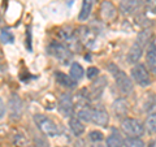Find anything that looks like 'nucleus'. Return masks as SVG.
Here are the masks:
<instances>
[{"mask_svg": "<svg viewBox=\"0 0 156 147\" xmlns=\"http://www.w3.org/2000/svg\"><path fill=\"white\" fill-rule=\"evenodd\" d=\"M34 121L38 126V129L42 131L44 135L50 137V138H53V137L58 135V126L56 125V122L51 120L50 117H47L44 115H35L34 116Z\"/></svg>", "mask_w": 156, "mask_h": 147, "instance_id": "nucleus-1", "label": "nucleus"}, {"mask_svg": "<svg viewBox=\"0 0 156 147\" xmlns=\"http://www.w3.org/2000/svg\"><path fill=\"white\" fill-rule=\"evenodd\" d=\"M121 130L129 137H142L144 133V125L134 117H125L121 121Z\"/></svg>", "mask_w": 156, "mask_h": 147, "instance_id": "nucleus-2", "label": "nucleus"}, {"mask_svg": "<svg viewBox=\"0 0 156 147\" xmlns=\"http://www.w3.org/2000/svg\"><path fill=\"white\" fill-rule=\"evenodd\" d=\"M131 77L133 80L136 82V85H139L140 87H147L151 85V76H150V70L142 63H136L134 66L131 68Z\"/></svg>", "mask_w": 156, "mask_h": 147, "instance_id": "nucleus-3", "label": "nucleus"}, {"mask_svg": "<svg viewBox=\"0 0 156 147\" xmlns=\"http://www.w3.org/2000/svg\"><path fill=\"white\" fill-rule=\"evenodd\" d=\"M111 70H112V73H113L117 87H119L122 94L128 95V94H130V92H133V82H131L130 77L126 74L124 70L117 69V68L113 66V65L111 66Z\"/></svg>", "mask_w": 156, "mask_h": 147, "instance_id": "nucleus-4", "label": "nucleus"}, {"mask_svg": "<svg viewBox=\"0 0 156 147\" xmlns=\"http://www.w3.org/2000/svg\"><path fill=\"white\" fill-rule=\"evenodd\" d=\"M87 122H92L99 126H107L109 122L108 112L101 107H89V120Z\"/></svg>", "mask_w": 156, "mask_h": 147, "instance_id": "nucleus-5", "label": "nucleus"}, {"mask_svg": "<svg viewBox=\"0 0 156 147\" xmlns=\"http://www.w3.org/2000/svg\"><path fill=\"white\" fill-rule=\"evenodd\" d=\"M48 51H50V53L53 57H56L58 61L64 63V64H66V63L72 59L70 50L65 45H62V43H58V42L51 43L50 47H48Z\"/></svg>", "mask_w": 156, "mask_h": 147, "instance_id": "nucleus-6", "label": "nucleus"}, {"mask_svg": "<svg viewBox=\"0 0 156 147\" xmlns=\"http://www.w3.org/2000/svg\"><path fill=\"white\" fill-rule=\"evenodd\" d=\"M144 48H146V45H143L139 39H136L128 52V61L130 64H136V63H139L140 57H142L143 52H144Z\"/></svg>", "mask_w": 156, "mask_h": 147, "instance_id": "nucleus-7", "label": "nucleus"}, {"mask_svg": "<svg viewBox=\"0 0 156 147\" xmlns=\"http://www.w3.org/2000/svg\"><path fill=\"white\" fill-rule=\"evenodd\" d=\"M73 109H74V102H73L70 94H61L58 98V111L66 117H72Z\"/></svg>", "mask_w": 156, "mask_h": 147, "instance_id": "nucleus-8", "label": "nucleus"}, {"mask_svg": "<svg viewBox=\"0 0 156 147\" xmlns=\"http://www.w3.org/2000/svg\"><path fill=\"white\" fill-rule=\"evenodd\" d=\"M23 112V103L20 99V96L12 95L9 99V113L12 119H20Z\"/></svg>", "mask_w": 156, "mask_h": 147, "instance_id": "nucleus-9", "label": "nucleus"}, {"mask_svg": "<svg viewBox=\"0 0 156 147\" xmlns=\"http://www.w3.org/2000/svg\"><path fill=\"white\" fill-rule=\"evenodd\" d=\"M144 53H146V64H147L146 66L150 69V72L156 74V45L154 42H150Z\"/></svg>", "mask_w": 156, "mask_h": 147, "instance_id": "nucleus-10", "label": "nucleus"}, {"mask_svg": "<svg viewBox=\"0 0 156 147\" xmlns=\"http://www.w3.org/2000/svg\"><path fill=\"white\" fill-rule=\"evenodd\" d=\"M100 14H101V17H103V20H105V21H112L117 14L116 7L111 2H108V0H104L100 5Z\"/></svg>", "mask_w": 156, "mask_h": 147, "instance_id": "nucleus-11", "label": "nucleus"}, {"mask_svg": "<svg viewBox=\"0 0 156 147\" xmlns=\"http://www.w3.org/2000/svg\"><path fill=\"white\" fill-rule=\"evenodd\" d=\"M55 78H56V82L58 85H61L62 87H66V89H74L76 87V81L69 76V74H65L62 72H56L55 73Z\"/></svg>", "mask_w": 156, "mask_h": 147, "instance_id": "nucleus-12", "label": "nucleus"}, {"mask_svg": "<svg viewBox=\"0 0 156 147\" xmlns=\"http://www.w3.org/2000/svg\"><path fill=\"white\" fill-rule=\"evenodd\" d=\"M140 3H142V0H121L120 9H121V12L125 13V14L133 13L139 8Z\"/></svg>", "mask_w": 156, "mask_h": 147, "instance_id": "nucleus-13", "label": "nucleus"}, {"mask_svg": "<svg viewBox=\"0 0 156 147\" xmlns=\"http://www.w3.org/2000/svg\"><path fill=\"white\" fill-rule=\"evenodd\" d=\"M69 128L72 130V133L74 135H77V137L82 135V134H83V131H85L83 122H82V120H80L76 116H72L69 119Z\"/></svg>", "mask_w": 156, "mask_h": 147, "instance_id": "nucleus-14", "label": "nucleus"}, {"mask_svg": "<svg viewBox=\"0 0 156 147\" xmlns=\"http://www.w3.org/2000/svg\"><path fill=\"white\" fill-rule=\"evenodd\" d=\"M105 146L107 147H124L125 146V141L122 139L119 133L113 131L112 134H109L105 139Z\"/></svg>", "mask_w": 156, "mask_h": 147, "instance_id": "nucleus-15", "label": "nucleus"}, {"mask_svg": "<svg viewBox=\"0 0 156 147\" xmlns=\"http://www.w3.org/2000/svg\"><path fill=\"white\" fill-rule=\"evenodd\" d=\"M144 129H147L150 134L156 133V108L148 113L147 119H146V122H144Z\"/></svg>", "mask_w": 156, "mask_h": 147, "instance_id": "nucleus-16", "label": "nucleus"}, {"mask_svg": "<svg viewBox=\"0 0 156 147\" xmlns=\"http://www.w3.org/2000/svg\"><path fill=\"white\" fill-rule=\"evenodd\" d=\"M83 74H85V70H83V68H82V65L78 64V63H72L69 76L73 78V80H74L76 82L81 81L82 78H83Z\"/></svg>", "mask_w": 156, "mask_h": 147, "instance_id": "nucleus-17", "label": "nucleus"}, {"mask_svg": "<svg viewBox=\"0 0 156 147\" xmlns=\"http://www.w3.org/2000/svg\"><path fill=\"white\" fill-rule=\"evenodd\" d=\"M91 9H92V0H83L82 2V7H81V12L78 14L80 21H85V20L89 18Z\"/></svg>", "mask_w": 156, "mask_h": 147, "instance_id": "nucleus-18", "label": "nucleus"}, {"mask_svg": "<svg viewBox=\"0 0 156 147\" xmlns=\"http://www.w3.org/2000/svg\"><path fill=\"white\" fill-rule=\"evenodd\" d=\"M113 111L117 116H124L126 113V111H128V106H126V102L122 100V99H119L113 103Z\"/></svg>", "mask_w": 156, "mask_h": 147, "instance_id": "nucleus-19", "label": "nucleus"}, {"mask_svg": "<svg viewBox=\"0 0 156 147\" xmlns=\"http://www.w3.org/2000/svg\"><path fill=\"white\" fill-rule=\"evenodd\" d=\"M125 147H144V142L139 137H129L125 141Z\"/></svg>", "mask_w": 156, "mask_h": 147, "instance_id": "nucleus-20", "label": "nucleus"}, {"mask_svg": "<svg viewBox=\"0 0 156 147\" xmlns=\"http://www.w3.org/2000/svg\"><path fill=\"white\" fill-rule=\"evenodd\" d=\"M89 139L91 142H94V143H100L104 139V134L99 130H91L89 133Z\"/></svg>", "mask_w": 156, "mask_h": 147, "instance_id": "nucleus-21", "label": "nucleus"}, {"mask_svg": "<svg viewBox=\"0 0 156 147\" xmlns=\"http://www.w3.org/2000/svg\"><path fill=\"white\" fill-rule=\"evenodd\" d=\"M0 39H2L4 43H12V42H13V35H12L11 31L3 30L2 34H0Z\"/></svg>", "mask_w": 156, "mask_h": 147, "instance_id": "nucleus-22", "label": "nucleus"}, {"mask_svg": "<svg viewBox=\"0 0 156 147\" xmlns=\"http://www.w3.org/2000/svg\"><path fill=\"white\" fill-rule=\"evenodd\" d=\"M87 78L89 80H94V78H96L98 76H99V69L95 66H90L89 69H87Z\"/></svg>", "mask_w": 156, "mask_h": 147, "instance_id": "nucleus-23", "label": "nucleus"}, {"mask_svg": "<svg viewBox=\"0 0 156 147\" xmlns=\"http://www.w3.org/2000/svg\"><path fill=\"white\" fill-rule=\"evenodd\" d=\"M4 115H5V103L0 98V120L4 117Z\"/></svg>", "mask_w": 156, "mask_h": 147, "instance_id": "nucleus-24", "label": "nucleus"}, {"mask_svg": "<svg viewBox=\"0 0 156 147\" xmlns=\"http://www.w3.org/2000/svg\"><path fill=\"white\" fill-rule=\"evenodd\" d=\"M146 5H147L148 9L156 11V0H146Z\"/></svg>", "mask_w": 156, "mask_h": 147, "instance_id": "nucleus-25", "label": "nucleus"}, {"mask_svg": "<svg viewBox=\"0 0 156 147\" xmlns=\"http://www.w3.org/2000/svg\"><path fill=\"white\" fill-rule=\"evenodd\" d=\"M91 147H103V146H101L100 143H95V145H92Z\"/></svg>", "mask_w": 156, "mask_h": 147, "instance_id": "nucleus-26", "label": "nucleus"}, {"mask_svg": "<svg viewBox=\"0 0 156 147\" xmlns=\"http://www.w3.org/2000/svg\"><path fill=\"white\" fill-rule=\"evenodd\" d=\"M60 147H65V146H60Z\"/></svg>", "mask_w": 156, "mask_h": 147, "instance_id": "nucleus-27", "label": "nucleus"}, {"mask_svg": "<svg viewBox=\"0 0 156 147\" xmlns=\"http://www.w3.org/2000/svg\"><path fill=\"white\" fill-rule=\"evenodd\" d=\"M155 12H156V11H155Z\"/></svg>", "mask_w": 156, "mask_h": 147, "instance_id": "nucleus-28", "label": "nucleus"}]
</instances>
